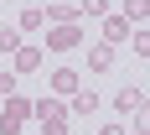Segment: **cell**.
<instances>
[{
    "label": "cell",
    "instance_id": "obj_8",
    "mask_svg": "<svg viewBox=\"0 0 150 135\" xmlns=\"http://www.w3.org/2000/svg\"><path fill=\"white\" fill-rule=\"evenodd\" d=\"M42 21H52V26H62V21H78V0H52L42 11Z\"/></svg>",
    "mask_w": 150,
    "mask_h": 135
},
{
    "label": "cell",
    "instance_id": "obj_6",
    "mask_svg": "<svg viewBox=\"0 0 150 135\" xmlns=\"http://www.w3.org/2000/svg\"><path fill=\"white\" fill-rule=\"evenodd\" d=\"M78 89H83V78H78L73 68H52V94H57V99H73Z\"/></svg>",
    "mask_w": 150,
    "mask_h": 135
},
{
    "label": "cell",
    "instance_id": "obj_15",
    "mask_svg": "<svg viewBox=\"0 0 150 135\" xmlns=\"http://www.w3.org/2000/svg\"><path fill=\"white\" fill-rule=\"evenodd\" d=\"M129 47L145 57V52H150V31H145V26H135V31H129Z\"/></svg>",
    "mask_w": 150,
    "mask_h": 135
},
{
    "label": "cell",
    "instance_id": "obj_16",
    "mask_svg": "<svg viewBox=\"0 0 150 135\" xmlns=\"http://www.w3.org/2000/svg\"><path fill=\"white\" fill-rule=\"evenodd\" d=\"M11 94H16V73H11V68H0V99H11Z\"/></svg>",
    "mask_w": 150,
    "mask_h": 135
},
{
    "label": "cell",
    "instance_id": "obj_17",
    "mask_svg": "<svg viewBox=\"0 0 150 135\" xmlns=\"http://www.w3.org/2000/svg\"><path fill=\"white\" fill-rule=\"evenodd\" d=\"M98 135H129V130H124V125H104Z\"/></svg>",
    "mask_w": 150,
    "mask_h": 135
},
{
    "label": "cell",
    "instance_id": "obj_14",
    "mask_svg": "<svg viewBox=\"0 0 150 135\" xmlns=\"http://www.w3.org/2000/svg\"><path fill=\"white\" fill-rule=\"evenodd\" d=\"M78 16H93L98 21V16H109V0H78Z\"/></svg>",
    "mask_w": 150,
    "mask_h": 135
},
{
    "label": "cell",
    "instance_id": "obj_2",
    "mask_svg": "<svg viewBox=\"0 0 150 135\" xmlns=\"http://www.w3.org/2000/svg\"><path fill=\"white\" fill-rule=\"evenodd\" d=\"M42 31H47V52H73V47H83V26H73V21L42 26Z\"/></svg>",
    "mask_w": 150,
    "mask_h": 135
},
{
    "label": "cell",
    "instance_id": "obj_7",
    "mask_svg": "<svg viewBox=\"0 0 150 135\" xmlns=\"http://www.w3.org/2000/svg\"><path fill=\"white\" fill-rule=\"evenodd\" d=\"M114 109H119V114H140V109H145V89H129V83H124V89L114 94Z\"/></svg>",
    "mask_w": 150,
    "mask_h": 135
},
{
    "label": "cell",
    "instance_id": "obj_1",
    "mask_svg": "<svg viewBox=\"0 0 150 135\" xmlns=\"http://www.w3.org/2000/svg\"><path fill=\"white\" fill-rule=\"evenodd\" d=\"M31 125V99L11 94V99H0V135H26Z\"/></svg>",
    "mask_w": 150,
    "mask_h": 135
},
{
    "label": "cell",
    "instance_id": "obj_4",
    "mask_svg": "<svg viewBox=\"0 0 150 135\" xmlns=\"http://www.w3.org/2000/svg\"><path fill=\"white\" fill-rule=\"evenodd\" d=\"M42 57H47L42 47H26V42H21V47L11 52V62H16L11 73H16V78H21V73H42Z\"/></svg>",
    "mask_w": 150,
    "mask_h": 135
},
{
    "label": "cell",
    "instance_id": "obj_9",
    "mask_svg": "<svg viewBox=\"0 0 150 135\" xmlns=\"http://www.w3.org/2000/svg\"><path fill=\"white\" fill-rule=\"evenodd\" d=\"M93 109H104V99H98L93 89H78V94H73V104H67V114H83V120H88Z\"/></svg>",
    "mask_w": 150,
    "mask_h": 135
},
{
    "label": "cell",
    "instance_id": "obj_10",
    "mask_svg": "<svg viewBox=\"0 0 150 135\" xmlns=\"http://www.w3.org/2000/svg\"><path fill=\"white\" fill-rule=\"evenodd\" d=\"M88 73H114V47H109V42H98L88 52Z\"/></svg>",
    "mask_w": 150,
    "mask_h": 135
},
{
    "label": "cell",
    "instance_id": "obj_11",
    "mask_svg": "<svg viewBox=\"0 0 150 135\" xmlns=\"http://www.w3.org/2000/svg\"><path fill=\"white\" fill-rule=\"evenodd\" d=\"M124 21H129V26H145V16H150V0H124Z\"/></svg>",
    "mask_w": 150,
    "mask_h": 135
},
{
    "label": "cell",
    "instance_id": "obj_18",
    "mask_svg": "<svg viewBox=\"0 0 150 135\" xmlns=\"http://www.w3.org/2000/svg\"><path fill=\"white\" fill-rule=\"evenodd\" d=\"M36 135H42V130H36Z\"/></svg>",
    "mask_w": 150,
    "mask_h": 135
},
{
    "label": "cell",
    "instance_id": "obj_5",
    "mask_svg": "<svg viewBox=\"0 0 150 135\" xmlns=\"http://www.w3.org/2000/svg\"><path fill=\"white\" fill-rule=\"evenodd\" d=\"M98 21H104V42H109V47H119V42H129V31H135V26H129V21H124L119 11H109V16H98Z\"/></svg>",
    "mask_w": 150,
    "mask_h": 135
},
{
    "label": "cell",
    "instance_id": "obj_12",
    "mask_svg": "<svg viewBox=\"0 0 150 135\" xmlns=\"http://www.w3.org/2000/svg\"><path fill=\"white\" fill-rule=\"evenodd\" d=\"M47 21H42V5H26V11L16 16V31H42Z\"/></svg>",
    "mask_w": 150,
    "mask_h": 135
},
{
    "label": "cell",
    "instance_id": "obj_3",
    "mask_svg": "<svg viewBox=\"0 0 150 135\" xmlns=\"http://www.w3.org/2000/svg\"><path fill=\"white\" fill-rule=\"evenodd\" d=\"M31 120H36V125H52V120H67V104H62L57 94H42V99L31 104Z\"/></svg>",
    "mask_w": 150,
    "mask_h": 135
},
{
    "label": "cell",
    "instance_id": "obj_13",
    "mask_svg": "<svg viewBox=\"0 0 150 135\" xmlns=\"http://www.w3.org/2000/svg\"><path fill=\"white\" fill-rule=\"evenodd\" d=\"M16 47H21V31H16V26H0V52H5V57H11Z\"/></svg>",
    "mask_w": 150,
    "mask_h": 135
}]
</instances>
